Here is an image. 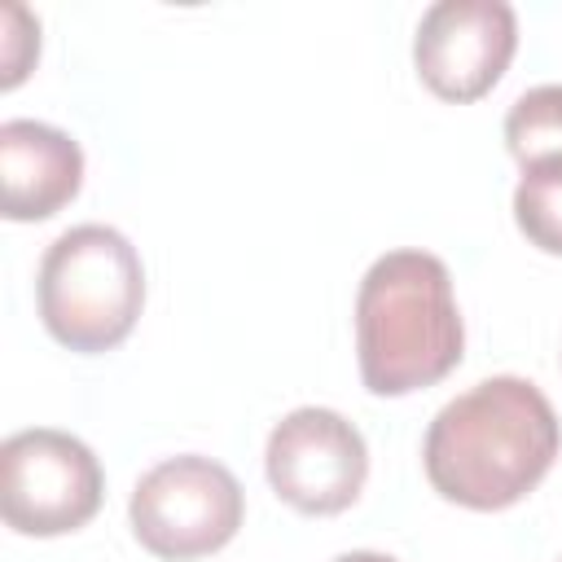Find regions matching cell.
<instances>
[{
  "label": "cell",
  "mask_w": 562,
  "mask_h": 562,
  "mask_svg": "<svg viewBox=\"0 0 562 562\" xmlns=\"http://www.w3.org/2000/svg\"><path fill=\"white\" fill-rule=\"evenodd\" d=\"M514 220L531 246L562 255V167L522 171L514 189Z\"/></svg>",
  "instance_id": "10"
},
{
  "label": "cell",
  "mask_w": 562,
  "mask_h": 562,
  "mask_svg": "<svg viewBox=\"0 0 562 562\" xmlns=\"http://www.w3.org/2000/svg\"><path fill=\"white\" fill-rule=\"evenodd\" d=\"M268 483L299 514L347 509L369 474L364 435L334 408H294L268 435Z\"/></svg>",
  "instance_id": "6"
},
{
  "label": "cell",
  "mask_w": 562,
  "mask_h": 562,
  "mask_svg": "<svg viewBox=\"0 0 562 562\" xmlns=\"http://www.w3.org/2000/svg\"><path fill=\"white\" fill-rule=\"evenodd\" d=\"M334 562H395V558L373 553V549H351V553H342V558H334Z\"/></svg>",
  "instance_id": "11"
},
{
  "label": "cell",
  "mask_w": 562,
  "mask_h": 562,
  "mask_svg": "<svg viewBox=\"0 0 562 562\" xmlns=\"http://www.w3.org/2000/svg\"><path fill=\"white\" fill-rule=\"evenodd\" d=\"M505 145L522 171L562 167V83L527 88L505 114Z\"/></svg>",
  "instance_id": "9"
},
{
  "label": "cell",
  "mask_w": 562,
  "mask_h": 562,
  "mask_svg": "<svg viewBox=\"0 0 562 562\" xmlns=\"http://www.w3.org/2000/svg\"><path fill=\"white\" fill-rule=\"evenodd\" d=\"M246 501L228 465L184 452L140 474L127 501L136 540L167 562H189L224 549L241 527Z\"/></svg>",
  "instance_id": "4"
},
{
  "label": "cell",
  "mask_w": 562,
  "mask_h": 562,
  "mask_svg": "<svg viewBox=\"0 0 562 562\" xmlns=\"http://www.w3.org/2000/svg\"><path fill=\"white\" fill-rule=\"evenodd\" d=\"M83 184V149L35 119L0 123V193L9 220H48Z\"/></svg>",
  "instance_id": "8"
},
{
  "label": "cell",
  "mask_w": 562,
  "mask_h": 562,
  "mask_svg": "<svg viewBox=\"0 0 562 562\" xmlns=\"http://www.w3.org/2000/svg\"><path fill=\"white\" fill-rule=\"evenodd\" d=\"M101 465L66 430L35 426L0 443V514L22 536H66L101 509Z\"/></svg>",
  "instance_id": "5"
},
{
  "label": "cell",
  "mask_w": 562,
  "mask_h": 562,
  "mask_svg": "<svg viewBox=\"0 0 562 562\" xmlns=\"http://www.w3.org/2000/svg\"><path fill=\"white\" fill-rule=\"evenodd\" d=\"M465 325L452 277L430 250H386L356 294V360L373 395L435 386L461 364Z\"/></svg>",
  "instance_id": "2"
},
{
  "label": "cell",
  "mask_w": 562,
  "mask_h": 562,
  "mask_svg": "<svg viewBox=\"0 0 562 562\" xmlns=\"http://www.w3.org/2000/svg\"><path fill=\"white\" fill-rule=\"evenodd\" d=\"M40 321L70 351L119 347L145 307V268L136 246L110 224L66 228L40 259Z\"/></svg>",
  "instance_id": "3"
},
{
  "label": "cell",
  "mask_w": 562,
  "mask_h": 562,
  "mask_svg": "<svg viewBox=\"0 0 562 562\" xmlns=\"http://www.w3.org/2000/svg\"><path fill=\"white\" fill-rule=\"evenodd\" d=\"M518 48V18L505 0H439L422 13L413 61L422 83L443 101L492 92Z\"/></svg>",
  "instance_id": "7"
},
{
  "label": "cell",
  "mask_w": 562,
  "mask_h": 562,
  "mask_svg": "<svg viewBox=\"0 0 562 562\" xmlns=\"http://www.w3.org/2000/svg\"><path fill=\"white\" fill-rule=\"evenodd\" d=\"M562 426L544 391L501 373L448 400L426 430L430 487L465 509H505L522 501L553 465Z\"/></svg>",
  "instance_id": "1"
}]
</instances>
